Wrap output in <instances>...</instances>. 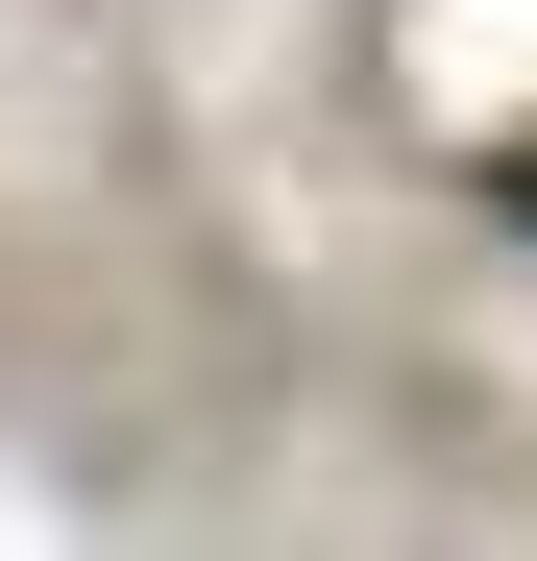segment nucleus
Segmentation results:
<instances>
[{
	"instance_id": "obj_1",
	"label": "nucleus",
	"mask_w": 537,
	"mask_h": 561,
	"mask_svg": "<svg viewBox=\"0 0 537 561\" xmlns=\"http://www.w3.org/2000/svg\"><path fill=\"white\" fill-rule=\"evenodd\" d=\"M513 220H537V147H513Z\"/></svg>"
}]
</instances>
